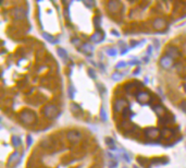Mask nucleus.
Returning <instances> with one entry per match:
<instances>
[{"mask_svg": "<svg viewBox=\"0 0 186 168\" xmlns=\"http://www.w3.org/2000/svg\"><path fill=\"white\" fill-rule=\"evenodd\" d=\"M153 111L156 112V114L159 116V118H161V117H163V116H166V108L163 107L162 105H157V106H153Z\"/></svg>", "mask_w": 186, "mask_h": 168, "instance_id": "15", "label": "nucleus"}, {"mask_svg": "<svg viewBox=\"0 0 186 168\" xmlns=\"http://www.w3.org/2000/svg\"><path fill=\"white\" fill-rule=\"evenodd\" d=\"M42 114L46 118L50 119V120H53L55 119L58 116L60 115L59 109L55 105L53 104H48V105H45V107L42 108Z\"/></svg>", "mask_w": 186, "mask_h": 168, "instance_id": "2", "label": "nucleus"}, {"mask_svg": "<svg viewBox=\"0 0 186 168\" xmlns=\"http://www.w3.org/2000/svg\"><path fill=\"white\" fill-rule=\"evenodd\" d=\"M140 63V61H137V60H134V61H132V62H130V65H132V66H135V65H138Z\"/></svg>", "mask_w": 186, "mask_h": 168, "instance_id": "40", "label": "nucleus"}, {"mask_svg": "<svg viewBox=\"0 0 186 168\" xmlns=\"http://www.w3.org/2000/svg\"><path fill=\"white\" fill-rule=\"evenodd\" d=\"M104 142H106V144L107 145H109V146H112V145H114V140L112 139V138H106V140H104Z\"/></svg>", "mask_w": 186, "mask_h": 168, "instance_id": "28", "label": "nucleus"}, {"mask_svg": "<svg viewBox=\"0 0 186 168\" xmlns=\"http://www.w3.org/2000/svg\"><path fill=\"white\" fill-rule=\"evenodd\" d=\"M19 119L21 122H23L24 125H34V122H36V115L32 110H23L19 114Z\"/></svg>", "mask_w": 186, "mask_h": 168, "instance_id": "1", "label": "nucleus"}, {"mask_svg": "<svg viewBox=\"0 0 186 168\" xmlns=\"http://www.w3.org/2000/svg\"><path fill=\"white\" fill-rule=\"evenodd\" d=\"M107 52H108L109 56H115V55H117V50H115L114 48H108Z\"/></svg>", "mask_w": 186, "mask_h": 168, "instance_id": "30", "label": "nucleus"}, {"mask_svg": "<svg viewBox=\"0 0 186 168\" xmlns=\"http://www.w3.org/2000/svg\"><path fill=\"white\" fill-rule=\"evenodd\" d=\"M108 9L111 13H117L121 9V2L120 1H115V0H112V1H109L108 2Z\"/></svg>", "mask_w": 186, "mask_h": 168, "instance_id": "10", "label": "nucleus"}, {"mask_svg": "<svg viewBox=\"0 0 186 168\" xmlns=\"http://www.w3.org/2000/svg\"><path fill=\"white\" fill-rule=\"evenodd\" d=\"M179 108H181V110H183V111L186 114V101H183V102H182L181 105H179Z\"/></svg>", "mask_w": 186, "mask_h": 168, "instance_id": "34", "label": "nucleus"}, {"mask_svg": "<svg viewBox=\"0 0 186 168\" xmlns=\"http://www.w3.org/2000/svg\"><path fill=\"white\" fill-rule=\"evenodd\" d=\"M174 122V117L171 114H166V116L159 118V123L160 125H171Z\"/></svg>", "mask_w": 186, "mask_h": 168, "instance_id": "13", "label": "nucleus"}, {"mask_svg": "<svg viewBox=\"0 0 186 168\" xmlns=\"http://www.w3.org/2000/svg\"><path fill=\"white\" fill-rule=\"evenodd\" d=\"M144 61H145V62H148V61H149V58H148V57H145V58H144Z\"/></svg>", "mask_w": 186, "mask_h": 168, "instance_id": "44", "label": "nucleus"}, {"mask_svg": "<svg viewBox=\"0 0 186 168\" xmlns=\"http://www.w3.org/2000/svg\"><path fill=\"white\" fill-rule=\"evenodd\" d=\"M46 69V67L45 66H42V67H39V69H38V72H42V70Z\"/></svg>", "mask_w": 186, "mask_h": 168, "instance_id": "42", "label": "nucleus"}, {"mask_svg": "<svg viewBox=\"0 0 186 168\" xmlns=\"http://www.w3.org/2000/svg\"><path fill=\"white\" fill-rule=\"evenodd\" d=\"M151 49H153L151 47H148V54H149V55L151 54Z\"/></svg>", "mask_w": 186, "mask_h": 168, "instance_id": "45", "label": "nucleus"}, {"mask_svg": "<svg viewBox=\"0 0 186 168\" xmlns=\"http://www.w3.org/2000/svg\"><path fill=\"white\" fill-rule=\"evenodd\" d=\"M127 105H129V103H127L126 99L117 98L114 101V103H113V111H114L115 114H119V112L123 111V110L127 107Z\"/></svg>", "mask_w": 186, "mask_h": 168, "instance_id": "4", "label": "nucleus"}, {"mask_svg": "<svg viewBox=\"0 0 186 168\" xmlns=\"http://www.w3.org/2000/svg\"><path fill=\"white\" fill-rule=\"evenodd\" d=\"M138 73H140V69H137L135 72H134V74H138Z\"/></svg>", "mask_w": 186, "mask_h": 168, "instance_id": "46", "label": "nucleus"}, {"mask_svg": "<svg viewBox=\"0 0 186 168\" xmlns=\"http://www.w3.org/2000/svg\"><path fill=\"white\" fill-rule=\"evenodd\" d=\"M172 135H173V131L171 130V129L164 128L163 130L161 131V137L164 138V139H170Z\"/></svg>", "mask_w": 186, "mask_h": 168, "instance_id": "19", "label": "nucleus"}, {"mask_svg": "<svg viewBox=\"0 0 186 168\" xmlns=\"http://www.w3.org/2000/svg\"><path fill=\"white\" fill-rule=\"evenodd\" d=\"M126 67V62H124V61H121L117 65V69H120V68H124Z\"/></svg>", "mask_w": 186, "mask_h": 168, "instance_id": "36", "label": "nucleus"}, {"mask_svg": "<svg viewBox=\"0 0 186 168\" xmlns=\"http://www.w3.org/2000/svg\"><path fill=\"white\" fill-rule=\"evenodd\" d=\"M31 144H32V137L31 135H27V145L31 146Z\"/></svg>", "mask_w": 186, "mask_h": 168, "instance_id": "39", "label": "nucleus"}, {"mask_svg": "<svg viewBox=\"0 0 186 168\" xmlns=\"http://www.w3.org/2000/svg\"><path fill=\"white\" fill-rule=\"evenodd\" d=\"M133 168H137V166H134V167Z\"/></svg>", "mask_w": 186, "mask_h": 168, "instance_id": "47", "label": "nucleus"}, {"mask_svg": "<svg viewBox=\"0 0 186 168\" xmlns=\"http://www.w3.org/2000/svg\"><path fill=\"white\" fill-rule=\"evenodd\" d=\"M69 95H70V97H71V98H74V95H75V90H74V88L72 85L69 88Z\"/></svg>", "mask_w": 186, "mask_h": 168, "instance_id": "31", "label": "nucleus"}, {"mask_svg": "<svg viewBox=\"0 0 186 168\" xmlns=\"http://www.w3.org/2000/svg\"><path fill=\"white\" fill-rule=\"evenodd\" d=\"M94 23H95V25L98 29V31H101V30H100V26H101V19H100V16H95V19H94Z\"/></svg>", "mask_w": 186, "mask_h": 168, "instance_id": "25", "label": "nucleus"}, {"mask_svg": "<svg viewBox=\"0 0 186 168\" xmlns=\"http://www.w3.org/2000/svg\"><path fill=\"white\" fill-rule=\"evenodd\" d=\"M72 44H73L74 46H80L81 45V39L78 37H74L72 38Z\"/></svg>", "mask_w": 186, "mask_h": 168, "instance_id": "29", "label": "nucleus"}, {"mask_svg": "<svg viewBox=\"0 0 186 168\" xmlns=\"http://www.w3.org/2000/svg\"><path fill=\"white\" fill-rule=\"evenodd\" d=\"M132 114H133V112L130 110V108L126 107L125 109L123 110V111H122V118H123V120H127V118H129V117H131Z\"/></svg>", "mask_w": 186, "mask_h": 168, "instance_id": "22", "label": "nucleus"}, {"mask_svg": "<svg viewBox=\"0 0 186 168\" xmlns=\"http://www.w3.org/2000/svg\"><path fill=\"white\" fill-rule=\"evenodd\" d=\"M20 158H21L20 152H19V151H14V152L10 155L9 159H8V166H11V167H13L14 165H16V164L19 163Z\"/></svg>", "mask_w": 186, "mask_h": 168, "instance_id": "8", "label": "nucleus"}, {"mask_svg": "<svg viewBox=\"0 0 186 168\" xmlns=\"http://www.w3.org/2000/svg\"><path fill=\"white\" fill-rule=\"evenodd\" d=\"M122 157H123L124 161H127V163H130V161H131V158H130L129 154H126V153H125V152H123V154H122Z\"/></svg>", "mask_w": 186, "mask_h": 168, "instance_id": "33", "label": "nucleus"}, {"mask_svg": "<svg viewBox=\"0 0 186 168\" xmlns=\"http://www.w3.org/2000/svg\"><path fill=\"white\" fill-rule=\"evenodd\" d=\"M97 86H98V90L100 91V94H104V93L106 92V90H104V86H102L101 84H97Z\"/></svg>", "mask_w": 186, "mask_h": 168, "instance_id": "37", "label": "nucleus"}, {"mask_svg": "<svg viewBox=\"0 0 186 168\" xmlns=\"http://www.w3.org/2000/svg\"><path fill=\"white\" fill-rule=\"evenodd\" d=\"M42 37H44L46 40H48V42H50V43L57 44L58 42H59L58 39H55V37H53L52 35H50V34H48V33H42Z\"/></svg>", "mask_w": 186, "mask_h": 168, "instance_id": "21", "label": "nucleus"}, {"mask_svg": "<svg viewBox=\"0 0 186 168\" xmlns=\"http://www.w3.org/2000/svg\"><path fill=\"white\" fill-rule=\"evenodd\" d=\"M10 14H11L12 18L16 19V20H18V21L24 20V19L26 18V16H27L26 11H25V10L23 9V8H21V7L12 8V9L10 10Z\"/></svg>", "mask_w": 186, "mask_h": 168, "instance_id": "3", "label": "nucleus"}, {"mask_svg": "<svg viewBox=\"0 0 186 168\" xmlns=\"http://www.w3.org/2000/svg\"><path fill=\"white\" fill-rule=\"evenodd\" d=\"M88 75L91 76L93 80H96V73L94 72L93 69H88Z\"/></svg>", "mask_w": 186, "mask_h": 168, "instance_id": "32", "label": "nucleus"}, {"mask_svg": "<svg viewBox=\"0 0 186 168\" xmlns=\"http://www.w3.org/2000/svg\"><path fill=\"white\" fill-rule=\"evenodd\" d=\"M166 55L171 57L172 59H175L177 58V57H179V52L174 46H168V47L166 48Z\"/></svg>", "mask_w": 186, "mask_h": 168, "instance_id": "12", "label": "nucleus"}, {"mask_svg": "<svg viewBox=\"0 0 186 168\" xmlns=\"http://www.w3.org/2000/svg\"><path fill=\"white\" fill-rule=\"evenodd\" d=\"M111 33H112V34H114L115 36H120L119 32H117V31H115V30H112V31H111Z\"/></svg>", "mask_w": 186, "mask_h": 168, "instance_id": "41", "label": "nucleus"}, {"mask_svg": "<svg viewBox=\"0 0 186 168\" xmlns=\"http://www.w3.org/2000/svg\"><path fill=\"white\" fill-rule=\"evenodd\" d=\"M57 52H58V55H59L60 56V58L61 59H63V60H65L67 61L68 60V58H69V57H68V52H67V50L65 49H63V48H58L57 49Z\"/></svg>", "mask_w": 186, "mask_h": 168, "instance_id": "20", "label": "nucleus"}, {"mask_svg": "<svg viewBox=\"0 0 186 168\" xmlns=\"http://www.w3.org/2000/svg\"><path fill=\"white\" fill-rule=\"evenodd\" d=\"M110 150H111V151H117V146H115V145L110 146Z\"/></svg>", "mask_w": 186, "mask_h": 168, "instance_id": "43", "label": "nucleus"}, {"mask_svg": "<svg viewBox=\"0 0 186 168\" xmlns=\"http://www.w3.org/2000/svg\"><path fill=\"white\" fill-rule=\"evenodd\" d=\"M84 5L86 6V7H88V8H91L94 6V2H93V1H84Z\"/></svg>", "mask_w": 186, "mask_h": 168, "instance_id": "38", "label": "nucleus"}, {"mask_svg": "<svg viewBox=\"0 0 186 168\" xmlns=\"http://www.w3.org/2000/svg\"><path fill=\"white\" fill-rule=\"evenodd\" d=\"M124 74H125V73H119V72H115V73L112 74V79L114 81H119V80H121V79L123 78Z\"/></svg>", "mask_w": 186, "mask_h": 168, "instance_id": "26", "label": "nucleus"}, {"mask_svg": "<svg viewBox=\"0 0 186 168\" xmlns=\"http://www.w3.org/2000/svg\"><path fill=\"white\" fill-rule=\"evenodd\" d=\"M144 134L146 138H148V139L150 140H156L158 139L159 137H161V131H159V129L157 128H148L146 129V130L144 131Z\"/></svg>", "mask_w": 186, "mask_h": 168, "instance_id": "5", "label": "nucleus"}, {"mask_svg": "<svg viewBox=\"0 0 186 168\" xmlns=\"http://www.w3.org/2000/svg\"><path fill=\"white\" fill-rule=\"evenodd\" d=\"M12 145L14 146V148H19V146H21V143H22V142H21V139L19 137H16V135H13V137H12Z\"/></svg>", "mask_w": 186, "mask_h": 168, "instance_id": "23", "label": "nucleus"}, {"mask_svg": "<svg viewBox=\"0 0 186 168\" xmlns=\"http://www.w3.org/2000/svg\"><path fill=\"white\" fill-rule=\"evenodd\" d=\"M117 161H111L110 163H109V167L110 168H117Z\"/></svg>", "mask_w": 186, "mask_h": 168, "instance_id": "35", "label": "nucleus"}, {"mask_svg": "<svg viewBox=\"0 0 186 168\" xmlns=\"http://www.w3.org/2000/svg\"><path fill=\"white\" fill-rule=\"evenodd\" d=\"M159 63L163 69H166V70L171 69L172 66H173V59L171 58V57L166 56V55H163V56L160 58Z\"/></svg>", "mask_w": 186, "mask_h": 168, "instance_id": "7", "label": "nucleus"}, {"mask_svg": "<svg viewBox=\"0 0 186 168\" xmlns=\"http://www.w3.org/2000/svg\"><path fill=\"white\" fill-rule=\"evenodd\" d=\"M137 163H140V165L143 166L144 168H150L149 167V163H150V161H148V159L145 158V157L140 156L137 158Z\"/></svg>", "mask_w": 186, "mask_h": 168, "instance_id": "18", "label": "nucleus"}, {"mask_svg": "<svg viewBox=\"0 0 186 168\" xmlns=\"http://www.w3.org/2000/svg\"><path fill=\"white\" fill-rule=\"evenodd\" d=\"M134 125L129 120H123L122 121V130L124 131H131L133 129Z\"/></svg>", "mask_w": 186, "mask_h": 168, "instance_id": "16", "label": "nucleus"}, {"mask_svg": "<svg viewBox=\"0 0 186 168\" xmlns=\"http://www.w3.org/2000/svg\"><path fill=\"white\" fill-rule=\"evenodd\" d=\"M71 110L73 114H78V111L83 112V109L81 108V106L78 105V104H71Z\"/></svg>", "mask_w": 186, "mask_h": 168, "instance_id": "24", "label": "nucleus"}, {"mask_svg": "<svg viewBox=\"0 0 186 168\" xmlns=\"http://www.w3.org/2000/svg\"><path fill=\"white\" fill-rule=\"evenodd\" d=\"M67 139L71 143H78L81 139H82V133L78 130H71L67 133Z\"/></svg>", "mask_w": 186, "mask_h": 168, "instance_id": "6", "label": "nucleus"}, {"mask_svg": "<svg viewBox=\"0 0 186 168\" xmlns=\"http://www.w3.org/2000/svg\"><path fill=\"white\" fill-rule=\"evenodd\" d=\"M150 95H149V93L147 92H140L137 95H136V99H137V102L140 104H147L149 101H150Z\"/></svg>", "mask_w": 186, "mask_h": 168, "instance_id": "11", "label": "nucleus"}, {"mask_svg": "<svg viewBox=\"0 0 186 168\" xmlns=\"http://www.w3.org/2000/svg\"><path fill=\"white\" fill-rule=\"evenodd\" d=\"M104 34L102 31H98L96 32L95 34H94L93 36L91 37V42H94V43H101L102 40H104Z\"/></svg>", "mask_w": 186, "mask_h": 168, "instance_id": "14", "label": "nucleus"}, {"mask_svg": "<svg viewBox=\"0 0 186 168\" xmlns=\"http://www.w3.org/2000/svg\"><path fill=\"white\" fill-rule=\"evenodd\" d=\"M166 20L162 18H156L153 21V27L155 30H157V31H162L166 27Z\"/></svg>", "mask_w": 186, "mask_h": 168, "instance_id": "9", "label": "nucleus"}, {"mask_svg": "<svg viewBox=\"0 0 186 168\" xmlns=\"http://www.w3.org/2000/svg\"><path fill=\"white\" fill-rule=\"evenodd\" d=\"M100 118H101L102 121H107V114L106 110L104 109V107H101V109H100Z\"/></svg>", "mask_w": 186, "mask_h": 168, "instance_id": "27", "label": "nucleus"}, {"mask_svg": "<svg viewBox=\"0 0 186 168\" xmlns=\"http://www.w3.org/2000/svg\"><path fill=\"white\" fill-rule=\"evenodd\" d=\"M80 50H82L83 52H85V54H87L88 52L89 55H91V52H94V48L91 45H89V44H83L82 46L80 47Z\"/></svg>", "mask_w": 186, "mask_h": 168, "instance_id": "17", "label": "nucleus"}]
</instances>
